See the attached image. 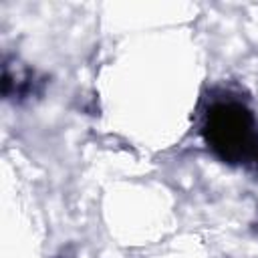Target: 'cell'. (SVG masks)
Masks as SVG:
<instances>
[{
    "label": "cell",
    "mask_w": 258,
    "mask_h": 258,
    "mask_svg": "<svg viewBox=\"0 0 258 258\" xmlns=\"http://www.w3.org/2000/svg\"><path fill=\"white\" fill-rule=\"evenodd\" d=\"M200 135L224 163L258 173V117L232 89H212L200 107Z\"/></svg>",
    "instance_id": "obj_1"
},
{
    "label": "cell",
    "mask_w": 258,
    "mask_h": 258,
    "mask_svg": "<svg viewBox=\"0 0 258 258\" xmlns=\"http://www.w3.org/2000/svg\"><path fill=\"white\" fill-rule=\"evenodd\" d=\"M2 91H4V97H6V99H14V101L28 97V95L34 91V81H32L30 71L16 67V62H14V67H12V64L6 60V62H4Z\"/></svg>",
    "instance_id": "obj_2"
}]
</instances>
